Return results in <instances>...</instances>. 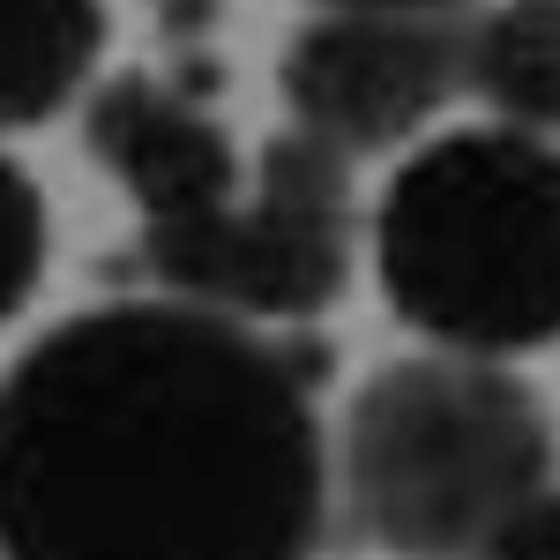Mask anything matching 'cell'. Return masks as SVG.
Segmentation results:
<instances>
[{
	"label": "cell",
	"mask_w": 560,
	"mask_h": 560,
	"mask_svg": "<svg viewBox=\"0 0 560 560\" xmlns=\"http://www.w3.org/2000/svg\"><path fill=\"white\" fill-rule=\"evenodd\" d=\"M224 23V0H158V31L173 45H195Z\"/></svg>",
	"instance_id": "11"
},
{
	"label": "cell",
	"mask_w": 560,
	"mask_h": 560,
	"mask_svg": "<svg viewBox=\"0 0 560 560\" xmlns=\"http://www.w3.org/2000/svg\"><path fill=\"white\" fill-rule=\"evenodd\" d=\"M292 128L337 158L419 150L427 120L471 90V23L427 8H322L277 60Z\"/></svg>",
	"instance_id": "5"
},
{
	"label": "cell",
	"mask_w": 560,
	"mask_h": 560,
	"mask_svg": "<svg viewBox=\"0 0 560 560\" xmlns=\"http://www.w3.org/2000/svg\"><path fill=\"white\" fill-rule=\"evenodd\" d=\"M322 8H427V15H448L456 0H322Z\"/></svg>",
	"instance_id": "12"
},
{
	"label": "cell",
	"mask_w": 560,
	"mask_h": 560,
	"mask_svg": "<svg viewBox=\"0 0 560 560\" xmlns=\"http://www.w3.org/2000/svg\"><path fill=\"white\" fill-rule=\"evenodd\" d=\"M105 52V0H0V128L68 113Z\"/></svg>",
	"instance_id": "7"
},
{
	"label": "cell",
	"mask_w": 560,
	"mask_h": 560,
	"mask_svg": "<svg viewBox=\"0 0 560 560\" xmlns=\"http://www.w3.org/2000/svg\"><path fill=\"white\" fill-rule=\"evenodd\" d=\"M471 90L493 120L560 135V0H493L471 23Z\"/></svg>",
	"instance_id": "8"
},
{
	"label": "cell",
	"mask_w": 560,
	"mask_h": 560,
	"mask_svg": "<svg viewBox=\"0 0 560 560\" xmlns=\"http://www.w3.org/2000/svg\"><path fill=\"white\" fill-rule=\"evenodd\" d=\"M553 419L530 388L464 351H419L366 374L337 433V486L396 560H486L546 493Z\"/></svg>",
	"instance_id": "3"
},
{
	"label": "cell",
	"mask_w": 560,
	"mask_h": 560,
	"mask_svg": "<svg viewBox=\"0 0 560 560\" xmlns=\"http://www.w3.org/2000/svg\"><path fill=\"white\" fill-rule=\"evenodd\" d=\"M382 300L433 351L560 345V135L509 120L427 135L374 202Z\"/></svg>",
	"instance_id": "2"
},
{
	"label": "cell",
	"mask_w": 560,
	"mask_h": 560,
	"mask_svg": "<svg viewBox=\"0 0 560 560\" xmlns=\"http://www.w3.org/2000/svg\"><path fill=\"white\" fill-rule=\"evenodd\" d=\"M322 516L306 374L247 322L90 306L0 382V560H306Z\"/></svg>",
	"instance_id": "1"
},
{
	"label": "cell",
	"mask_w": 560,
	"mask_h": 560,
	"mask_svg": "<svg viewBox=\"0 0 560 560\" xmlns=\"http://www.w3.org/2000/svg\"><path fill=\"white\" fill-rule=\"evenodd\" d=\"M83 150L128 187L142 224H179L247 195L232 135L165 75H105L83 105Z\"/></svg>",
	"instance_id": "6"
},
{
	"label": "cell",
	"mask_w": 560,
	"mask_h": 560,
	"mask_svg": "<svg viewBox=\"0 0 560 560\" xmlns=\"http://www.w3.org/2000/svg\"><path fill=\"white\" fill-rule=\"evenodd\" d=\"M150 277L165 300H187L224 322H306L351 277V158L284 128L255 158L247 202L142 224Z\"/></svg>",
	"instance_id": "4"
},
{
	"label": "cell",
	"mask_w": 560,
	"mask_h": 560,
	"mask_svg": "<svg viewBox=\"0 0 560 560\" xmlns=\"http://www.w3.org/2000/svg\"><path fill=\"white\" fill-rule=\"evenodd\" d=\"M45 247H52V224H45L38 179L0 150V322H15L45 284Z\"/></svg>",
	"instance_id": "9"
},
{
	"label": "cell",
	"mask_w": 560,
	"mask_h": 560,
	"mask_svg": "<svg viewBox=\"0 0 560 560\" xmlns=\"http://www.w3.org/2000/svg\"><path fill=\"white\" fill-rule=\"evenodd\" d=\"M486 560H560V486H546V493L486 546Z\"/></svg>",
	"instance_id": "10"
}]
</instances>
